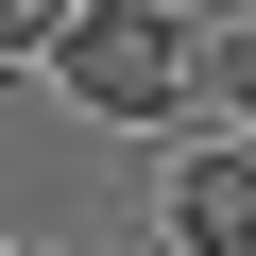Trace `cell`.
Returning a JSON list of instances; mask_svg holds the SVG:
<instances>
[{"instance_id":"cell-3","label":"cell","mask_w":256,"mask_h":256,"mask_svg":"<svg viewBox=\"0 0 256 256\" xmlns=\"http://www.w3.org/2000/svg\"><path fill=\"white\" fill-rule=\"evenodd\" d=\"M52 34H68V0H0V68H34Z\"/></svg>"},{"instance_id":"cell-1","label":"cell","mask_w":256,"mask_h":256,"mask_svg":"<svg viewBox=\"0 0 256 256\" xmlns=\"http://www.w3.org/2000/svg\"><path fill=\"white\" fill-rule=\"evenodd\" d=\"M86 120H171L188 86H205V34L171 18V0H68V34L34 52Z\"/></svg>"},{"instance_id":"cell-5","label":"cell","mask_w":256,"mask_h":256,"mask_svg":"<svg viewBox=\"0 0 256 256\" xmlns=\"http://www.w3.org/2000/svg\"><path fill=\"white\" fill-rule=\"evenodd\" d=\"M239 256H256V239H239Z\"/></svg>"},{"instance_id":"cell-2","label":"cell","mask_w":256,"mask_h":256,"mask_svg":"<svg viewBox=\"0 0 256 256\" xmlns=\"http://www.w3.org/2000/svg\"><path fill=\"white\" fill-rule=\"evenodd\" d=\"M239 239H256V137L171 154V256H239Z\"/></svg>"},{"instance_id":"cell-6","label":"cell","mask_w":256,"mask_h":256,"mask_svg":"<svg viewBox=\"0 0 256 256\" xmlns=\"http://www.w3.org/2000/svg\"><path fill=\"white\" fill-rule=\"evenodd\" d=\"M18 256H34V239H18Z\"/></svg>"},{"instance_id":"cell-4","label":"cell","mask_w":256,"mask_h":256,"mask_svg":"<svg viewBox=\"0 0 256 256\" xmlns=\"http://www.w3.org/2000/svg\"><path fill=\"white\" fill-rule=\"evenodd\" d=\"M205 86H222V102L256 120V34H222V52H205Z\"/></svg>"}]
</instances>
